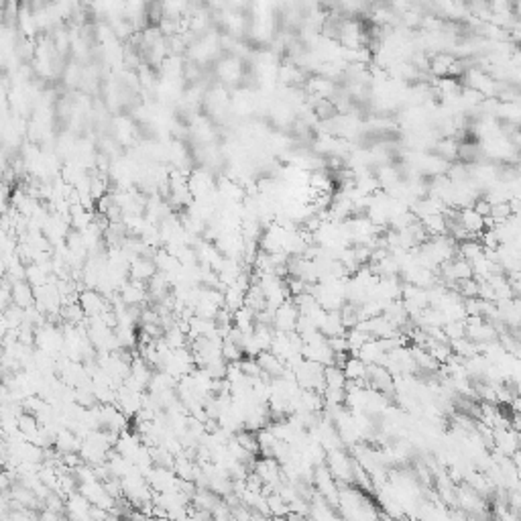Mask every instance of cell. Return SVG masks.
I'll use <instances>...</instances> for the list:
<instances>
[{
    "label": "cell",
    "mask_w": 521,
    "mask_h": 521,
    "mask_svg": "<svg viewBox=\"0 0 521 521\" xmlns=\"http://www.w3.org/2000/svg\"><path fill=\"white\" fill-rule=\"evenodd\" d=\"M298 320H300V308L296 306V301L289 300L284 301L273 316V328L277 332H296L298 328Z\"/></svg>",
    "instance_id": "6da1fadb"
},
{
    "label": "cell",
    "mask_w": 521,
    "mask_h": 521,
    "mask_svg": "<svg viewBox=\"0 0 521 521\" xmlns=\"http://www.w3.org/2000/svg\"><path fill=\"white\" fill-rule=\"evenodd\" d=\"M458 220L462 224V228L474 238H481V235L487 230V226H489V220L481 214V212H476L473 206H466V208H460L458 210Z\"/></svg>",
    "instance_id": "7a4b0ae2"
},
{
    "label": "cell",
    "mask_w": 521,
    "mask_h": 521,
    "mask_svg": "<svg viewBox=\"0 0 521 521\" xmlns=\"http://www.w3.org/2000/svg\"><path fill=\"white\" fill-rule=\"evenodd\" d=\"M79 306L84 308L86 316L88 318H96V316H104L111 306L108 301L102 298V291H94V289H88V291H82L78 296Z\"/></svg>",
    "instance_id": "3957f363"
},
{
    "label": "cell",
    "mask_w": 521,
    "mask_h": 521,
    "mask_svg": "<svg viewBox=\"0 0 521 521\" xmlns=\"http://www.w3.org/2000/svg\"><path fill=\"white\" fill-rule=\"evenodd\" d=\"M157 263L153 257H135L130 261V267H128V275L133 281H141V284H149V279L157 273Z\"/></svg>",
    "instance_id": "277c9868"
},
{
    "label": "cell",
    "mask_w": 521,
    "mask_h": 521,
    "mask_svg": "<svg viewBox=\"0 0 521 521\" xmlns=\"http://www.w3.org/2000/svg\"><path fill=\"white\" fill-rule=\"evenodd\" d=\"M35 287H33L27 279H18V281H13V303L27 310V308H33L35 306Z\"/></svg>",
    "instance_id": "5b68a950"
},
{
    "label": "cell",
    "mask_w": 521,
    "mask_h": 521,
    "mask_svg": "<svg viewBox=\"0 0 521 521\" xmlns=\"http://www.w3.org/2000/svg\"><path fill=\"white\" fill-rule=\"evenodd\" d=\"M342 371L347 375L348 381H366V371H369V364L364 363L363 359H359L357 354H348L347 361L342 363Z\"/></svg>",
    "instance_id": "8992f818"
},
{
    "label": "cell",
    "mask_w": 521,
    "mask_h": 521,
    "mask_svg": "<svg viewBox=\"0 0 521 521\" xmlns=\"http://www.w3.org/2000/svg\"><path fill=\"white\" fill-rule=\"evenodd\" d=\"M312 112H314V116H316L318 121L330 123V121H334L340 114V108L336 106V102L332 98H318L316 102H314V106H312Z\"/></svg>",
    "instance_id": "52a82bcc"
},
{
    "label": "cell",
    "mask_w": 521,
    "mask_h": 521,
    "mask_svg": "<svg viewBox=\"0 0 521 521\" xmlns=\"http://www.w3.org/2000/svg\"><path fill=\"white\" fill-rule=\"evenodd\" d=\"M324 383L328 389H347V375L340 364H328L324 366ZM324 387V389H326Z\"/></svg>",
    "instance_id": "ba28073f"
}]
</instances>
